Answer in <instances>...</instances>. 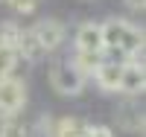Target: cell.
Instances as JSON below:
<instances>
[{"label": "cell", "instance_id": "obj_1", "mask_svg": "<svg viewBox=\"0 0 146 137\" xmlns=\"http://www.w3.org/2000/svg\"><path fill=\"white\" fill-rule=\"evenodd\" d=\"M102 26V47L108 53H114L120 64H126L131 56L143 53V29H137L135 23H129L123 18H108Z\"/></svg>", "mask_w": 146, "mask_h": 137}, {"label": "cell", "instance_id": "obj_17", "mask_svg": "<svg viewBox=\"0 0 146 137\" xmlns=\"http://www.w3.org/2000/svg\"><path fill=\"white\" fill-rule=\"evenodd\" d=\"M126 3V9H131V12H143L146 9V0H123Z\"/></svg>", "mask_w": 146, "mask_h": 137}, {"label": "cell", "instance_id": "obj_9", "mask_svg": "<svg viewBox=\"0 0 146 137\" xmlns=\"http://www.w3.org/2000/svg\"><path fill=\"white\" fill-rule=\"evenodd\" d=\"M120 73H123V64H120V61H102V64L96 67L94 79H96V85H100L102 91L117 93L120 91Z\"/></svg>", "mask_w": 146, "mask_h": 137}, {"label": "cell", "instance_id": "obj_3", "mask_svg": "<svg viewBox=\"0 0 146 137\" xmlns=\"http://www.w3.org/2000/svg\"><path fill=\"white\" fill-rule=\"evenodd\" d=\"M50 85H53V91L62 93V96H76L85 88V76L76 73L67 61H62V64H53L50 67Z\"/></svg>", "mask_w": 146, "mask_h": 137}, {"label": "cell", "instance_id": "obj_15", "mask_svg": "<svg viewBox=\"0 0 146 137\" xmlns=\"http://www.w3.org/2000/svg\"><path fill=\"white\" fill-rule=\"evenodd\" d=\"M9 3L15 6V12H21V15H29V12H35L38 0H9Z\"/></svg>", "mask_w": 146, "mask_h": 137}, {"label": "cell", "instance_id": "obj_4", "mask_svg": "<svg viewBox=\"0 0 146 137\" xmlns=\"http://www.w3.org/2000/svg\"><path fill=\"white\" fill-rule=\"evenodd\" d=\"M35 35H38V41H41V47H44V53H53V50H58L64 44V23L58 21V18H44V21H38L35 23Z\"/></svg>", "mask_w": 146, "mask_h": 137}, {"label": "cell", "instance_id": "obj_5", "mask_svg": "<svg viewBox=\"0 0 146 137\" xmlns=\"http://www.w3.org/2000/svg\"><path fill=\"white\" fill-rule=\"evenodd\" d=\"M143 91H146V73H143V64H131V61H129V64H123V73H120V93L137 99Z\"/></svg>", "mask_w": 146, "mask_h": 137}, {"label": "cell", "instance_id": "obj_18", "mask_svg": "<svg viewBox=\"0 0 146 137\" xmlns=\"http://www.w3.org/2000/svg\"><path fill=\"white\" fill-rule=\"evenodd\" d=\"M0 3H9V0H0Z\"/></svg>", "mask_w": 146, "mask_h": 137}, {"label": "cell", "instance_id": "obj_14", "mask_svg": "<svg viewBox=\"0 0 146 137\" xmlns=\"http://www.w3.org/2000/svg\"><path fill=\"white\" fill-rule=\"evenodd\" d=\"M0 137H27V126L18 117H6L0 120Z\"/></svg>", "mask_w": 146, "mask_h": 137}, {"label": "cell", "instance_id": "obj_6", "mask_svg": "<svg viewBox=\"0 0 146 137\" xmlns=\"http://www.w3.org/2000/svg\"><path fill=\"white\" fill-rule=\"evenodd\" d=\"M117 126L129 134H143V108L131 96L117 108Z\"/></svg>", "mask_w": 146, "mask_h": 137}, {"label": "cell", "instance_id": "obj_2", "mask_svg": "<svg viewBox=\"0 0 146 137\" xmlns=\"http://www.w3.org/2000/svg\"><path fill=\"white\" fill-rule=\"evenodd\" d=\"M23 105H27V85L15 76L0 79V120L18 117Z\"/></svg>", "mask_w": 146, "mask_h": 137}, {"label": "cell", "instance_id": "obj_11", "mask_svg": "<svg viewBox=\"0 0 146 137\" xmlns=\"http://www.w3.org/2000/svg\"><path fill=\"white\" fill-rule=\"evenodd\" d=\"M53 137H88V122H82L76 117H64L53 122Z\"/></svg>", "mask_w": 146, "mask_h": 137}, {"label": "cell", "instance_id": "obj_7", "mask_svg": "<svg viewBox=\"0 0 146 137\" xmlns=\"http://www.w3.org/2000/svg\"><path fill=\"white\" fill-rule=\"evenodd\" d=\"M76 50H85V53H105L102 47V26L94 21H85L76 29Z\"/></svg>", "mask_w": 146, "mask_h": 137}, {"label": "cell", "instance_id": "obj_16", "mask_svg": "<svg viewBox=\"0 0 146 137\" xmlns=\"http://www.w3.org/2000/svg\"><path fill=\"white\" fill-rule=\"evenodd\" d=\"M88 137H114L108 126H88Z\"/></svg>", "mask_w": 146, "mask_h": 137}, {"label": "cell", "instance_id": "obj_12", "mask_svg": "<svg viewBox=\"0 0 146 137\" xmlns=\"http://www.w3.org/2000/svg\"><path fill=\"white\" fill-rule=\"evenodd\" d=\"M18 38H21V26L12 21H3L0 23V47H18Z\"/></svg>", "mask_w": 146, "mask_h": 137}, {"label": "cell", "instance_id": "obj_10", "mask_svg": "<svg viewBox=\"0 0 146 137\" xmlns=\"http://www.w3.org/2000/svg\"><path fill=\"white\" fill-rule=\"evenodd\" d=\"M102 61H105L102 53H85V50H76V53H73V58L67 61V64L76 70V73H82V76L88 79V76H94V73H96V67H100Z\"/></svg>", "mask_w": 146, "mask_h": 137}, {"label": "cell", "instance_id": "obj_13", "mask_svg": "<svg viewBox=\"0 0 146 137\" xmlns=\"http://www.w3.org/2000/svg\"><path fill=\"white\" fill-rule=\"evenodd\" d=\"M15 64H18V50L0 47V79L12 76V73H15Z\"/></svg>", "mask_w": 146, "mask_h": 137}, {"label": "cell", "instance_id": "obj_8", "mask_svg": "<svg viewBox=\"0 0 146 137\" xmlns=\"http://www.w3.org/2000/svg\"><path fill=\"white\" fill-rule=\"evenodd\" d=\"M18 58H23V61H41L47 53H44V47H41V41H38V35H35V29H21V38H18Z\"/></svg>", "mask_w": 146, "mask_h": 137}]
</instances>
